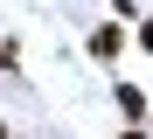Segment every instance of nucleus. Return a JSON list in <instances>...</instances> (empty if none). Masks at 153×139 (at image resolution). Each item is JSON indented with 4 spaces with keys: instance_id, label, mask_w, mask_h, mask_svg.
Here are the masks:
<instances>
[{
    "instance_id": "nucleus-1",
    "label": "nucleus",
    "mask_w": 153,
    "mask_h": 139,
    "mask_svg": "<svg viewBox=\"0 0 153 139\" xmlns=\"http://www.w3.org/2000/svg\"><path fill=\"white\" fill-rule=\"evenodd\" d=\"M118 49H125V28H118V21H105V28H91V56H97V63H111Z\"/></svg>"
},
{
    "instance_id": "nucleus-2",
    "label": "nucleus",
    "mask_w": 153,
    "mask_h": 139,
    "mask_svg": "<svg viewBox=\"0 0 153 139\" xmlns=\"http://www.w3.org/2000/svg\"><path fill=\"white\" fill-rule=\"evenodd\" d=\"M118 111H125V118H132V125H139V118H146V97H139V91H132V83H118Z\"/></svg>"
},
{
    "instance_id": "nucleus-3",
    "label": "nucleus",
    "mask_w": 153,
    "mask_h": 139,
    "mask_svg": "<svg viewBox=\"0 0 153 139\" xmlns=\"http://www.w3.org/2000/svg\"><path fill=\"white\" fill-rule=\"evenodd\" d=\"M0 70H21V42H0Z\"/></svg>"
},
{
    "instance_id": "nucleus-4",
    "label": "nucleus",
    "mask_w": 153,
    "mask_h": 139,
    "mask_svg": "<svg viewBox=\"0 0 153 139\" xmlns=\"http://www.w3.org/2000/svg\"><path fill=\"white\" fill-rule=\"evenodd\" d=\"M139 49H153V14H146V21H139Z\"/></svg>"
},
{
    "instance_id": "nucleus-5",
    "label": "nucleus",
    "mask_w": 153,
    "mask_h": 139,
    "mask_svg": "<svg viewBox=\"0 0 153 139\" xmlns=\"http://www.w3.org/2000/svg\"><path fill=\"white\" fill-rule=\"evenodd\" d=\"M118 139H146V125H125V132H118Z\"/></svg>"
},
{
    "instance_id": "nucleus-6",
    "label": "nucleus",
    "mask_w": 153,
    "mask_h": 139,
    "mask_svg": "<svg viewBox=\"0 0 153 139\" xmlns=\"http://www.w3.org/2000/svg\"><path fill=\"white\" fill-rule=\"evenodd\" d=\"M0 139H14V132H7V125H0Z\"/></svg>"
}]
</instances>
